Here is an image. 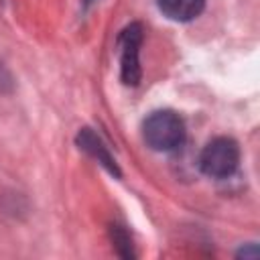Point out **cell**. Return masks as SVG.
Masks as SVG:
<instances>
[{
  "label": "cell",
  "mask_w": 260,
  "mask_h": 260,
  "mask_svg": "<svg viewBox=\"0 0 260 260\" xmlns=\"http://www.w3.org/2000/svg\"><path fill=\"white\" fill-rule=\"evenodd\" d=\"M79 144H81V148L83 150H87L89 154H93L98 160H102L112 173H118V169H116V165H114V160H112V156H110V152H108V148L100 142V138L89 130V128H85L83 132H79Z\"/></svg>",
  "instance_id": "obj_5"
},
{
  "label": "cell",
  "mask_w": 260,
  "mask_h": 260,
  "mask_svg": "<svg viewBox=\"0 0 260 260\" xmlns=\"http://www.w3.org/2000/svg\"><path fill=\"white\" fill-rule=\"evenodd\" d=\"M156 4L167 18L177 22H189L205 8V0H156Z\"/></svg>",
  "instance_id": "obj_4"
},
{
  "label": "cell",
  "mask_w": 260,
  "mask_h": 260,
  "mask_svg": "<svg viewBox=\"0 0 260 260\" xmlns=\"http://www.w3.org/2000/svg\"><path fill=\"white\" fill-rule=\"evenodd\" d=\"M144 142L158 152H173L183 146L187 130L183 118L173 110H156L142 124Z\"/></svg>",
  "instance_id": "obj_1"
},
{
  "label": "cell",
  "mask_w": 260,
  "mask_h": 260,
  "mask_svg": "<svg viewBox=\"0 0 260 260\" xmlns=\"http://www.w3.org/2000/svg\"><path fill=\"white\" fill-rule=\"evenodd\" d=\"M120 63H122V81L126 85H136L140 81V43H142V26L138 22L126 26L120 35Z\"/></svg>",
  "instance_id": "obj_3"
},
{
  "label": "cell",
  "mask_w": 260,
  "mask_h": 260,
  "mask_svg": "<svg viewBox=\"0 0 260 260\" xmlns=\"http://www.w3.org/2000/svg\"><path fill=\"white\" fill-rule=\"evenodd\" d=\"M240 146L234 138L217 136L209 140L199 154V169L211 179H228L238 171Z\"/></svg>",
  "instance_id": "obj_2"
}]
</instances>
